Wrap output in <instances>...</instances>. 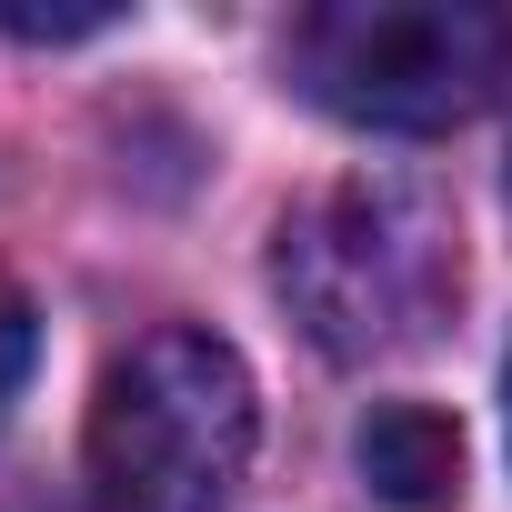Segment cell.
Segmentation results:
<instances>
[{
	"instance_id": "1",
	"label": "cell",
	"mask_w": 512,
	"mask_h": 512,
	"mask_svg": "<svg viewBox=\"0 0 512 512\" xmlns=\"http://www.w3.org/2000/svg\"><path fill=\"white\" fill-rule=\"evenodd\" d=\"M272 292L332 362H402L462 302V221L412 171H352L282 211Z\"/></svg>"
},
{
	"instance_id": "2",
	"label": "cell",
	"mask_w": 512,
	"mask_h": 512,
	"mask_svg": "<svg viewBox=\"0 0 512 512\" xmlns=\"http://www.w3.org/2000/svg\"><path fill=\"white\" fill-rule=\"evenodd\" d=\"M251 442H262L251 362L221 332L161 322L101 372L81 482L91 512H221L251 472Z\"/></svg>"
},
{
	"instance_id": "3",
	"label": "cell",
	"mask_w": 512,
	"mask_h": 512,
	"mask_svg": "<svg viewBox=\"0 0 512 512\" xmlns=\"http://www.w3.org/2000/svg\"><path fill=\"white\" fill-rule=\"evenodd\" d=\"M282 71L352 131H452L512 81V21L482 0H322L282 31Z\"/></svg>"
},
{
	"instance_id": "4",
	"label": "cell",
	"mask_w": 512,
	"mask_h": 512,
	"mask_svg": "<svg viewBox=\"0 0 512 512\" xmlns=\"http://www.w3.org/2000/svg\"><path fill=\"white\" fill-rule=\"evenodd\" d=\"M352 462H362V482H372L382 502H402V512H442V502L462 492V432H452V412H432V402H382V412L352 432Z\"/></svg>"
},
{
	"instance_id": "5",
	"label": "cell",
	"mask_w": 512,
	"mask_h": 512,
	"mask_svg": "<svg viewBox=\"0 0 512 512\" xmlns=\"http://www.w3.org/2000/svg\"><path fill=\"white\" fill-rule=\"evenodd\" d=\"M31 362H41V322H31V302H21V292H0V412L21 402Z\"/></svg>"
},
{
	"instance_id": "6",
	"label": "cell",
	"mask_w": 512,
	"mask_h": 512,
	"mask_svg": "<svg viewBox=\"0 0 512 512\" xmlns=\"http://www.w3.org/2000/svg\"><path fill=\"white\" fill-rule=\"evenodd\" d=\"M0 31L11 41H91V31H111V11H11L0 0Z\"/></svg>"
},
{
	"instance_id": "7",
	"label": "cell",
	"mask_w": 512,
	"mask_h": 512,
	"mask_svg": "<svg viewBox=\"0 0 512 512\" xmlns=\"http://www.w3.org/2000/svg\"><path fill=\"white\" fill-rule=\"evenodd\" d=\"M502 412H512V372H502Z\"/></svg>"
}]
</instances>
